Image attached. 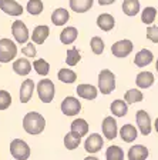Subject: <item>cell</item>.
<instances>
[{
  "instance_id": "1",
  "label": "cell",
  "mask_w": 158,
  "mask_h": 160,
  "mask_svg": "<svg viewBox=\"0 0 158 160\" xmlns=\"http://www.w3.org/2000/svg\"><path fill=\"white\" fill-rule=\"evenodd\" d=\"M46 127V119L37 112H29L23 119V129L26 133L31 134H40Z\"/></svg>"
},
{
  "instance_id": "2",
  "label": "cell",
  "mask_w": 158,
  "mask_h": 160,
  "mask_svg": "<svg viewBox=\"0 0 158 160\" xmlns=\"http://www.w3.org/2000/svg\"><path fill=\"white\" fill-rule=\"evenodd\" d=\"M115 89V74L108 69H103L98 73V92L110 94Z\"/></svg>"
},
{
  "instance_id": "3",
  "label": "cell",
  "mask_w": 158,
  "mask_h": 160,
  "mask_svg": "<svg viewBox=\"0 0 158 160\" xmlns=\"http://www.w3.org/2000/svg\"><path fill=\"white\" fill-rule=\"evenodd\" d=\"M17 56V46L13 40L0 39V63H10Z\"/></svg>"
},
{
  "instance_id": "4",
  "label": "cell",
  "mask_w": 158,
  "mask_h": 160,
  "mask_svg": "<svg viewBox=\"0 0 158 160\" xmlns=\"http://www.w3.org/2000/svg\"><path fill=\"white\" fill-rule=\"evenodd\" d=\"M54 93H56V87L50 79H43L40 80L37 84V94L39 99L43 103H51L54 99Z\"/></svg>"
},
{
  "instance_id": "5",
  "label": "cell",
  "mask_w": 158,
  "mask_h": 160,
  "mask_svg": "<svg viewBox=\"0 0 158 160\" xmlns=\"http://www.w3.org/2000/svg\"><path fill=\"white\" fill-rule=\"evenodd\" d=\"M10 153L16 160H27L30 157V147L24 140L14 139L10 143Z\"/></svg>"
},
{
  "instance_id": "6",
  "label": "cell",
  "mask_w": 158,
  "mask_h": 160,
  "mask_svg": "<svg viewBox=\"0 0 158 160\" xmlns=\"http://www.w3.org/2000/svg\"><path fill=\"white\" fill-rule=\"evenodd\" d=\"M132 49H134V44H132L131 40L122 39V40L115 42L111 46V53H113V56L118 57V59H124V57L131 54Z\"/></svg>"
},
{
  "instance_id": "7",
  "label": "cell",
  "mask_w": 158,
  "mask_h": 160,
  "mask_svg": "<svg viewBox=\"0 0 158 160\" xmlns=\"http://www.w3.org/2000/svg\"><path fill=\"white\" fill-rule=\"evenodd\" d=\"M12 34H13L14 40H16L19 44H26L29 42V29L27 26L22 22V20H16L12 24Z\"/></svg>"
},
{
  "instance_id": "8",
  "label": "cell",
  "mask_w": 158,
  "mask_h": 160,
  "mask_svg": "<svg viewBox=\"0 0 158 160\" xmlns=\"http://www.w3.org/2000/svg\"><path fill=\"white\" fill-rule=\"evenodd\" d=\"M61 112L63 114H66V116H76V114L80 113V110H81V103H80V100L74 96H67L66 99L61 102Z\"/></svg>"
},
{
  "instance_id": "9",
  "label": "cell",
  "mask_w": 158,
  "mask_h": 160,
  "mask_svg": "<svg viewBox=\"0 0 158 160\" xmlns=\"http://www.w3.org/2000/svg\"><path fill=\"white\" fill-rule=\"evenodd\" d=\"M103 146H104V139L98 133H91L84 142V150L90 154L98 153L103 149Z\"/></svg>"
},
{
  "instance_id": "10",
  "label": "cell",
  "mask_w": 158,
  "mask_h": 160,
  "mask_svg": "<svg viewBox=\"0 0 158 160\" xmlns=\"http://www.w3.org/2000/svg\"><path fill=\"white\" fill-rule=\"evenodd\" d=\"M135 119H137V126H138L140 132L142 136H148L152 130V123H151V117L145 110H138L135 113Z\"/></svg>"
},
{
  "instance_id": "11",
  "label": "cell",
  "mask_w": 158,
  "mask_h": 160,
  "mask_svg": "<svg viewBox=\"0 0 158 160\" xmlns=\"http://www.w3.org/2000/svg\"><path fill=\"white\" fill-rule=\"evenodd\" d=\"M101 129H103V134H104V137H105V139H108V140L115 139V137H117V134H118L117 120H115L113 116L104 117L103 124H101Z\"/></svg>"
},
{
  "instance_id": "12",
  "label": "cell",
  "mask_w": 158,
  "mask_h": 160,
  "mask_svg": "<svg viewBox=\"0 0 158 160\" xmlns=\"http://www.w3.org/2000/svg\"><path fill=\"white\" fill-rule=\"evenodd\" d=\"M0 10L9 16H22L24 12L23 6L16 0H0Z\"/></svg>"
},
{
  "instance_id": "13",
  "label": "cell",
  "mask_w": 158,
  "mask_h": 160,
  "mask_svg": "<svg viewBox=\"0 0 158 160\" xmlns=\"http://www.w3.org/2000/svg\"><path fill=\"white\" fill-rule=\"evenodd\" d=\"M36 89V84H34L33 79H26L20 86V102L22 103H29L30 99L33 97V92Z\"/></svg>"
},
{
  "instance_id": "14",
  "label": "cell",
  "mask_w": 158,
  "mask_h": 160,
  "mask_svg": "<svg viewBox=\"0 0 158 160\" xmlns=\"http://www.w3.org/2000/svg\"><path fill=\"white\" fill-rule=\"evenodd\" d=\"M76 92H77V94H79V97L86 99V100H94L98 96V87L93 86V84H87V83L79 84Z\"/></svg>"
},
{
  "instance_id": "15",
  "label": "cell",
  "mask_w": 158,
  "mask_h": 160,
  "mask_svg": "<svg viewBox=\"0 0 158 160\" xmlns=\"http://www.w3.org/2000/svg\"><path fill=\"white\" fill-rule=\"evenodd\" d=\"M148 154L150 152L144 144H134L128 149L127 157H128V160H147Z\"/></svg>"
},
{
  "instance_id": "16",
  "label": "cell",
  "mask_w": 158,
  "mask_h": 160,
  "mask_svg": "<svg viewBox=\"0 0 158 160\" xmlns=\"http://www.w3.org/2000/svg\"><path fill=\"white\" fill-rule=\"evenodd\" d=\"M152 60H154V54H152L151 50H148V49H141L138 53L135 54V57H134V64H135L137 67H145V66H148V64H151Z\"/></svg>"
},
{
  "instance_id": "17",
  "label": "cell",
  "mask_w": 158,
  "mask_h": 160,
  "mask_svg": "<svg viewBox=\"0 0 158 160\" xmlns=\"http://www.w3.org/2000/svg\"><path fill=\"white\" fill-rule=\"evenodd\" d=\"M50 34V27L46 24H40V26L34 27L33 34H31V42L34 44H43L47 40Z\"/></svg>"
},
{
  "instance_id": "18",
  "label": "cell",
  "mask_w": 158,
  "mask_h": 160,
  "mask_svg": "<svg viewBox=\"0 0 158 160\" xmlns=\"http://www.w3.org/2000/svg\"><path fill=\"white\" fill-rule=\"evenodd\" d=\"M118 134H120V137H121V140L125 142V143H132V142L138 137V132H137L135 126H132V124H130V123L124 124V126L118 130Z\"/></svg>"
},
{
  "instance_id": "19",
  "label": "cell",
  "mask_w": 158,
  "mask_h": 160,
  "mask_svg": "<svg viewBox=\"0 0 158 160\" xmlns=\"http://www.w3.org/2000/svg\"><path fill=\"white\" fill-rule=\"evenodd\" d=\"M155 82V77L151 72L148 70H144V72H140L137 74V79H135V83L138 86V89H148L154 84Z\"/></svg>"
},
{
  "instance_id": "20",
  "label": "cell",
  "mask_w": 158,
  "mask_h": 160,
  "mask_svg": "<svg viewBox=\"0 0 158 160\" xmlns=\"http://www.w3.org/2000/svg\"><path fill=\"white\" fill-rule=\"evenodd\" d=\"M77 36H79V30L74 26H67L61 30L60 33V42L63 44H73L76 42Z\"/></svg>"
},
{
  "instance_id": "21",
  "label": "cell",
  "mask_w": 158,
  "mask_h": 160,
  "mask_svg": "<svg viewBox=\"0 0 158 160\" xmlns=\"http://www.w3.org/2000/svg\"><path fill=\"white\" fill-rule=\"evenodd\" d=\"M13 70H14V73L19 74V76H27L31 72V63H30L26 57H20V59L14 60Z\"/></svg>"
},
{
  "instance_id": "22",
  "label": "cell",
  "mask_w": 158,
  "mask_h": 160,
  "mask_svg": "<svg viewBox=\"0 0 158 160\" xmlns=\"http://www.w3.org/2000/svg\"><path fill=\"white\" fill-rule=\"evenodd\" d=\"M69 20H70V13L63 7H59L51 13V23L54 26H64Z\"/></svg>"
},
{
  "instance_id": "23",
  "label": "cell",
  "mask_w": 158,
  "mask_h": 160,
  "mask_svg": "<svg viewBox=\"0 0 158 160\" xmlns=\"http://www.w3.org/2000/svg\"><path fill=\"white\" fill-rule=\"evenodd\" d=\"M97 26L103 32H110L115 26V19L110 13H103L97 17Z\"/></svg>"
},
{
  "instance_id": "24",
  "label": "cell",
  "mask_w": 158,
  "mask_h": 160,
  "mask_svg": "<svg viewBox=\"0 0 158 160\" xmlns=\"http://www.w3.org/2000/svg\"><path fill=\"white\" fill-rule=\"evenodd\" d=\"M110 110H111L113 116H115V117H124V116H127V113H128V104H127V102H125V100L117 99V100H114V102L111 103Z\"/></svg>"
},
{
  "instance_id": "25",
  "label": "cell",
  "mask_w": 158,
  "mask_h": 160,
  "mask_svg": "<svg viewBox=\"0 0 158 160\" xmlns=\"http://www.w3.org/2000/svg\"><path fill=\"white\" fill-rule=\"evenodd\" d=\"M122 12L124 14L127 16L132 17V16H137L141 10V4H140V0H124L122 2Z\"/></svg>"
},
{
  "instance_id": "26",
  "label": "cell",
  "mask_w": 158,
  "mask_h": 160,
  "mask_svg": "<svg viewBox=\"0 0 158 160\" xmlns=\"http://www.w3.org/2000/svg\"><path fill=\"white\" fill-rule=\"evenodd\" d=\"M94 0H70V9L76 13H86L93 7Z\"/></svg>"
},
{
  "instance_id": "27",
  "label": "cell",
  "mask_w": 158,
  "mask_h": 160,
  "mask_svg": "<svg viewBox=\"0 0 158 160\" xmlns=\"http://www.w3.org/2000/svg\"><path fill=\"white\" fill-rule=\"evenodd\" d=\"M70 132H74V133L80 134L81 137H84L89 133V123H87L84 119L73 120L71 124H70Z\"/></svg>"
},
{
  "instance_id": "28",
  "label": "cell",
  "mask_w": 158,
  "mask_h": 160,
  "mask_svg": "<svg viewBox=\"0 0 158 160\" xmlns=\"http://www.w3.org/2000/svg\"><path fill=\"white\" fill-rule=\"evenodd\" d=\"M81 143V136L74 132H69V133L64 136V146L67 150H74L80 146Z\"/></svg>"
},
{
  "instance_id": "29",
  "label": "cell",
  "mask_w": 158,
  "mask_h": 160,
  "mask_svg": "<svg viewBox=\"0 0 158 160\" xmlns=\"http://www.w3.org/2000/svg\"><path fill=\"white\" fill-rule=\"evenodd\" d=\"M124 100L127 102V104L140 103L144 100V94H142V92H140V89H130L125 92Z\"/></svg>"
},
{
  "instance_id": "30",
  "label": "cell",
  "mask_w": 158,
  "mask_h": 160,
  "mask_svg": "<svg viewBox=\"0 0 158 160\" xmlns=\"http://www.w3.org/2000/svg\"><path fill=\"white\" fill-rule=\"evenodd\" d=\"M57 77H59V80L61 82V83L71 84L77 80V73L71 69H60Z\"/></svg>"
},
{
  "instance_id": "31",
  "label": "cell",
  "mask_w": 158,
  "mask_h": 160,
  "mask_svg": "<svg viewBox=\"0 0 158 160\" xmlns=\"http://www.w3.org/2000/svg\"><path fill=\"white\" fill-rule=\"evenodd\" d=\"M155 17H157V9L152 6L145 7L141 12V22L144 24H147V26H151V24L154 23Z\"/></svg>"
},
{
  "instance_id": "32",
  "label": "cell",
  "mask_w": 158,
  "mask_h": 160,
  "mask_svg": "<svg viewBox=\"0 0 158 160\" xmlns=\"http://www.w3.org/2000/svg\"><path fill=\"white\" fill-rule=\"evenodd\" d=\"M105 159L107 160H124V150L117 144H113L105 152Z\"/></svg>"
},
{
  "instance_id": "33",
  "label": "cell",
  "mask_w": 158,
  "mask_h": 160,
  "mask_svg": "<svg viewBox=\"0 0 158 160\" xmlns=\"http://www.w3.org/2000/svg\"><path fill=\"white\" fill-rule=\"evenodd\" d=\"M33 69L36 70V73L40 76H47L50 72V64L44 59H36L33 62Z\"/></svg>"
},
{
  "instance_id": "34",
  "label": "cell",
  "mask_w": 158,
  "mask_h": 160,
  "mask_svg": "<svg viewBox=\"0 0 158 160\" xmlns=\"http://www.w3.org/2000/svg\"><path fill=\"white\" fill-rule=\"evenodd\" d=\"M81 60V54H80L79 49L77 47H71V49L67 50V54H66V63L67 66H76Z\"/></svg>"
},
{
  "instance_id": "35",
  "label": "cell",
  "mask_w": 158,
  "mask_h": 160,
  "mask_svg": "<svg viewBox=\"0 0 158 160\" xmlns=\"http://www.w3.org/2000/svg\"><path fill=\"white\" fill-rule=\"evenodd\" d=\"M44 9V4L41 0H29V3L26 6V10L31 16H39Z\"/></svg>"
},
{
  "instance_id": "36",
  "label": "cell",
  "mask_w": 158,
  "mask_h": 160,
  "mask_svg": "<svg viewBox=\"0 0 158 160\" xmlns=\"http://www.w3.org/2000/svg\"><path fill=\"white\" fill-rule=\"evenodd\" d=\"M90 47H91V50H93V53L94 54H103V52H104V40L98 36L91 37Z\"/></svg>"
},
{
  "instance_id": "37",
  "label": "cell",
  "mask_w": 158,
  "mask_h": 160,
  "mask_svg": "<svg viewBox=\"0 0 158 160\" xmlns=\"http://www.w3.org/2000/svg\"><path fill=\"white\" fill-rule=\"evenodd\" d=\"M12 104V96L6 90H0V110H7Z\"/></svg>"
},
{
  "instance_id": "38",
  "label": "cell",
  "mask_w": 158,
  "mask_h": 160,
  "mask_svg": "<svg viewBox=\"0 0 158 160\" xmlns=\"http://www.w3.org/2000/svg\"><path fill=\"white\" fill-rule=\"evenodd\" d=\"M147 39L152 43H158V26H148L147 27Z\"/></svg>"
},
{
  "instance_id": "39",
  "label": "cell",
  "mask_w": 158,
  "mask_h": 160,
  "mask_svg": "<svg viewBox=\"0 0 158 160\" xmlns=\"http://www.w3.org/2000/svg\"><path fill=\"white\" fill-rule=\"evenodd\" d=\"M22 53L24 54L26 57H36V46H34L33 42H30V43H26V46L22 49Z\"/></svg>"
},
{
  "instance_id": "40",
  "label": "cell",
  "mask_w": 158,
  "mask_h": 160,
  "mask_svg": "<svg viewBox=\"0 0 158 160\" xmlns=\"http://www.w3.org/2000/svg\"><path fill=\"white\" fill-rule=\"evenodd\" d=\"M113 3H115V0H98L100 6H110Z\"/></svg>"
},
{
  "instance_id": "41",
  "label": "cell",
  "mask_w": 158,
  "mask_h": 160,
  "mask_svg": "<svg viewBox=\"0 0 158 160\" xmlns=\"http://www.w3.org/2000/svg\"><path fill=\"white\" fill-rule=\"evenodd\" d=\"M84 160H100V159H97L96 156H87Z\"/></svg>"
},
{
  "instance_id": "42",
  "label": "cell",
  "mask_w": 158,
  "mask_h": 160,
  "mask_svg": "<svg viewBox=\"0 0 158 160\" xmlns=\"http://www.w3.org/2000/svg\"><path fill=\"white\" fill-rule=\"evenodd\" d=\"M154 127H155V130H157V133H158V117L155 119V123H154Z\"/></svg>"
},
{
  "instance_id": "43",
  "label": "cell",
  "mask_w": 158,
  "mask_h": 160,
  "mask_svg": "<svg viewBox=\"0 0 158 160\" xmlns=\"http://www.w3.org/2000/svg\"><path fill=\"white\" fill-rule=\"evenodd\" d=\"M155 69H157V72H158V60H157V63H155Z\"/></svg>"
}]
</instances>
